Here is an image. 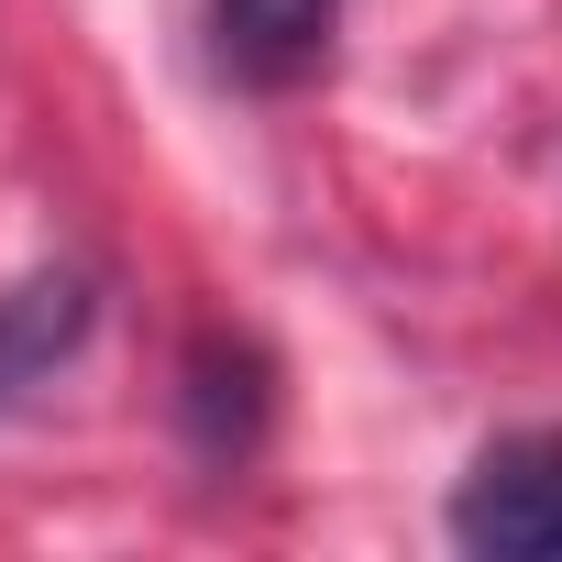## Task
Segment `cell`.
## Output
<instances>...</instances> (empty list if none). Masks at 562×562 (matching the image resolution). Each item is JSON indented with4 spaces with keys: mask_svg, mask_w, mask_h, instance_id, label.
<instances>
[{
    "mask_svg": "<svg viewBox=\"0 0 562 562\" xmlns=\"http://www.w3.org/2000/svg\"><path fill=\"white\" fill-rule=\"evenodd\" d=\"M331 34H342V0H210V67L254 100L310 89L331 67Z\"/></svg>",
    "mask_w": 562,
    "mask_h": 562,
    "instance_id": "7a4b0ae2",
    "label": "cell"
},
{
    "mask_svg": "<svg viewBox=\"0 0 562 562\" xmlns=\"http://www.w3.org/2000/svg\"><path fill=\"white\" fill-rule=\"evenodd\" d=\"M452 540L474 562H562V419L496 430L452 485Z\"/></svg>",
    "mask_w": 562,
    "mask_h": 562,
    "instance_id": "6da1fadb",
    "label": "cell"
},
{
    "mask_svg": "<svg viewBox=\"0 0 562 562\" xmlns=\"http://www.w3.org/2000/svg\"><path fill=\"white\" fill-rule=\"evenodd\" d=\"M177 419H188V452L210 474L254 463L265 419H276V364L243 342V331H199L188 342V375H177Z\"/></svg>",
    "mask_w": 562,
    "mask_h": 562,
    "instance_id": "3957f363",
    "label": "cell"
},
{
    "mask_svg": "<svg viewBox=\"0 0 562 562\" xmlns=\"http://www.w3.org/2000/svg\"><path fill=\"white\" fill-rule=\"evenodd\" d=\"M100 331V288L78 265H34L0 288V408H23L34 386H56V364H78V342Z\"/></svg>",
    "mask_w": 562,
    "mask_h": 562,
    "instance_id": "277c9868",
    "label": "cell"
}]
</instances>
